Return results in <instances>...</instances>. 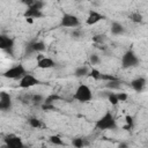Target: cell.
Instances as JSON below:
<instances>
[{
  "label": "cell",
  "instance_id": "6da1fadb",
  "mask_svg": "<svg viewBox=\"0 0 148 148\" xmlns=\"http://www.w3.org/2000/svg\"><path fill=\"white\" fill-rule=\"evenodd\" d=\"M95 127L101 131H106V130H116L117 128V121L111 113V111H106L98 120L95 123Z\"/></svg>",
  "mask_w": 148,
  "mask_h": 148
},
{
  "label": "cell",
  "instance_id": "7a4b0ae2",
  "mask_svg": "<svg viewBox=\"0 0 148 148\" xmlns=\"http://www.w3.org/2000/svg\"><path fill=\"white\" fill-rule=\"evenodd\" d=\"M73 98L81 103H88L92 99V92L87 84L82 83L76 88V90L73 95Z\"/></svg>",
  "mask_w": 148,
  "mask_h": 148
},
{
  "label": "cell",
  "instance_id": "3957f363",
  "mask_svg": "<svg viewBox=\"0 0 148 148\" xmlns=\"http://www.w3.org/2000/svg\"><path fill=\"white\" fill-rule=\"evenodd\" d=\"M140 62L138 56L132 51L128 50L124 53V56L121 57V66L123 68H131V67H135L138 66Z\"/></svg>",
  "mask_w": 148,
  "mask_h": 148
},
{
  "label": "cell",
  "instance_id": "277c9868",
  "mask_svg": "<svg viewBox=\"0 0 148 148\" xmlns=\"http://www.w3.org/2000/svg\"><path fill=\"white\" fill-rule=\"evenodd\" d=\"M25 74H27V71L23 67V65H15V66L10 67L9 69H7L2 75L7 79H12V80L20 79L21 80Z\"/></svg>",
  "mask_w": 148,
  "mask_h": 148
},
{
  "label": "cell",
  "instance_id": "5b68a950",
  "mask_svg": "<svg viewBox=\"0 0 148 148\" xmlns=\"http://www.w3.org/2000/svg\"><path fill=\"white\" fill-rule=\"evenodd\" d=\"M80 25V20L73 14H64L60 18V27L64 28H76Z\"/></svg>",
  "mask_w": 148,
  "mask_h": 148
},
{
  "label": "cell",
  "instance_id": "8992f818",
  "mask_svg": "<svg viewBox=\"0 0 148 148\" xmlns=\"http://www.w3.org/2000/svg\"><path fill=\"white\" fill-rule=\"evenodd\" d=\"M0 49L9 56H14V39L7 35H0Z\"/></svg>",
  "mask_w": 148,
  "mask_h": 148
},
{
  "label": "cell",
  "instance_id": "52a82bcc",
  "mask_svg": "<svg viewBox=\"0 0 148 148\" xmlns=\"http://www.w3.org/2000/svg\"><path fill=\"white\" fill-rule=\"evenodd\" d=\"M46 49V45L43 40H32L30 43L27 44L25 46V54L29 56L31 53H40V52H44Z\"/></svg>",
  "mask_w": 148,
  "mask_h": 148
},
{
  "label": "cell",
  "instance_id": "ba28073f",
  "mask_svg": "<svg viewBox=\"0 0 148 148\" xmlns=\"http://www.w3.org/2000/svg\"><path fill=\"white\" fill-rule=\"evenodd\" d=\"M6 148H24V143L22 139L15 134H8L3 139Z\"/></svg>",
  "mask_w": 148,
  "mask_h": 148
},
{
  "label": "cell",
  "instance_id": "9c48e42d",
  "mask_svg": "<svg viewBox=\"0 0 148 148\" xmlns=\"http://www.w3.org/2000/svg\"><path fill=\"white\" fill-rule=\"evenodd\" d=\"M39 80L37 77H35L32 74H29L27 73L21 80H20V83H18V87L22 88V89H28V88H31L36 84H39Z\"/></svg>",
  "mask_w": 148,
  "mask_h": 148
},
{
  "label": "cell",
  "instance_id": "30bf717a",
  "mask_svg": "<svg viewBox=\"0 0 148 148\" xmlns=\"http://www.w3.org/2000/svg\"><path fill=\"white\" fill-rule=\"evenodd\" d=\"M56 66V62L50 57H44L43 54H39L37 57V67L40 69H49Z\"/></svg>",
  "mask_w": 148,
  "mask_h": 148
},
{
  "label": "cell",
  "instance_id": "8fae6325",
  "mask_svg": "<svg viewBox=\"0 0 148 148\" xmlns=\"http://www.w3.org/2000/svg\"><path fill=\"white\" fill-rule=\"evenodd\" d=\"M105 18V16L103 15V14H101V13H98L97 10H89V13H88V17L86 18V24L87 25H94V24H96V23H98L99 21H102V20H104Z\"/></svg>",
  "mask_w": 148,
  "mask_h": 148
},
{
  "label": "cell",
  "instance_id": "7c38bea8",
  "mask_svg": "<svg viewBox=\"0 0 148 148\" xmlns=\"http://www.w3.org/2000/svg\"><path fill=\"white\" fill-rule=\"evenodd\" d=\"M0 109L2 111H9L12 109V97L8 92H0Z\"/></svg>",
  "mask_w": 148,
  "mask_h": 148
},
{
  "label": "cell",
  "instance_id": "4fadbf2b",
  "mask_svg": "<svg viewBox=\"0 0 148 148\" xmlns=\"http://www.w3.org/2000/svg\"><path fill=\"white\" fill-rule=\"evenodd\" d=\"M146 83H147L146 79L142 77V76H139V77H136V79H134V80L131 81V87H132V89H133L134 91L140 92V91L143 90Z\"/></svg>",
  "mask_w": 148,
  "mask_h": 148
},
{
  "label": "cell",
  "instance_id": "5bb4252c",
  "mask_svg": "<svg viewBox=\"0 0 148 148\" xmlns=\"http://www.w3.org/2000/svg\"><path fill=\"white\" fill-rule=\"evenodd\" d=\"M23 16H24L25 18H40V17L44 16V14H43L42 10H38V9H34V8L28 7V8L24 10Z\"/></svg>",
  "mask_w": 148,
  "mask_h": 148
},
{
  "label": "cell",
  "instance_id": "9a60e30c",
  "mask_svg": "<svg viewBox=\"0 0 148 148\" xmlns=\"http://www.w3.org/2000/svg\"><path fill=\"white\" fill-rule=\"evenodd\" d=\"M124 32H125V28L121 23H119L117 21H113L111 23V34L112 35L118 36V35H123Z\"/></svg>",
  "mask_w": 148,
  "mask_h": 148
},
{
  "label": "cell",
  "instance_id": "2e32d148",
  "mask_svg": "<svg viewBox=\"0 0 148 148\" xmlns=\"http://www.w3.org/2000/svg\"><path fill=\"white\" fill-rule=\"evenodd\" d=\"M72 145L75 147V148H83L86 146L89 145V142L84 139V138H74L72 140Z\"/></svg>",
  "mask_w": 148,
  "mask_h": 148
},
{
  "label": "cell",
  "instance_id": "e0dca14e",
  "mask_svg": "<svg viewBox=\"0 0 148 148\" xmlns=\"http://www.w3.org/2000/svg\"><path fill=\"white\" fill-rule=\"evenodd\" d=\"M88 73H89V69H88L87 66H80V67H77V68L75 69L74 75H75L76 77H81V76H87Z\"/></svg>",
  "mask_w": 148,
  "mask_h": 148
},
{
  "label": "cell",
  "instance_id": "ac0fdd59",
  "mask_svg": "<svg viewBox=\"0 0 148 148\" xmlns=\"http://www.w3.org/2000/svg\"><path fill=\"white\" fill-rule=\"evenodd\" d=\"M105 87H106L108 89H110L111 91H112V90H118V89H120V80L106 82V83H105Z\"/></svg>",
  "mask_w": 148,
  "mask_h": 148
},
{
  "label": "cell",
  "instance_id": "d6986e66",
  "mask_svg": "<svg viewBox=\"0 0 148 148\" xmlns=\"http://www.w3.org/2000/svg\"><path fill=\"white\" fill-rule=\"evenodd\" d=\"M28 124H29L32 128H40V127L43 126L42 121H40L38 118H35V117L29 118V119H28Z\"/></svg>",
  "mask_w": 148,
  "mask_h": 148
},
{
  "label": "cell",
  "instance_id": "ffe728a7",
  "mask_svg": "<svg viewBox=\"0 0 148 148\" xmlns=\"http://www.w3.org/2000/svg\"><path fill=\"white\" fill-rule=\"evenodd\" d=\"M106 97H108V101L111 103V105H117V104L119 103V101H118V97H117V94H116V92L109 91V92H106Z\"/></svg>",
  "mask_w": 148,
  "mask_h": 148
},
{
  "label": "cell",
  "instance_id": "44dd1931",
  "mask_svg": "<svg viewBox=\"0 0 148 148\" xmlns=\"http://www.w3.org/2000/svg\"><path fill=\"white\" fill-rule=\"evenodd\" d=\"M125 121H126V125H125L123 128H124V130H126V131L132 130V128H133V126H134L133 117H132V116H130V114H127V116L125 117Z\"/></svg>",
  "mask_w": 148,
  "mask_h": 148
},
{
  "label": "cell",
  "instance_id": "7402d4cb",
  "mask_svg": "<svg viewBox=\"0 0 148 148\" xmlns=\"http://www.w3.org/2000/svg\"><path fill=\"white\" fill-rule=\"evenodd\" d=\"M58 99H60V96L59 95H57V94H51V95H49L47 97H45V99H44V104H53L56 101H58Z\"/></svg>",
  "mask_w": 148,
  "mask_h": 148
},
{
  "label": "cell",
  "instance_id": "603a6c76",
  "mask_svg": "<svg viewBox=\"0 0 148 148\" xmlns=\"http://www.w3.org/2000/svg\"><path fill=\"white\" fill-rule=\"evenodd\" d=\"M49 140H50V142L52 145H56V146H64L65 145L64 141H62V139L59 135H51L49 138Z\"/></svg>",
  "mask_w": 148,
  "mask_h": 148
},
{
  "label": "cell",
  "instance_id": "cb8c5ba5",
  "mask_svg": "<svg viewBox=\"0 0 148 148\" xmlns=\"http://www.w3.org/2000/svg\"><path fill=\"white\" fill-rule=\"evenodd\" d=\"M130 18H131V21H133L134 23H141L143 17H142V15H141L139 12H134V13L130 14Z\"/></svg>",
  "mask_w": 148,
  "mask_h": 148
},
{
  "label": "cell",
  "instance_id": "d4e9b609",
  "mask_svg": "<svg viewBox=\"0 0 148 148\" xmlns=\"http://www.w3.org/2000/svg\"><path fill=\"white\" fill-rule=\"evenodd\" d=\"M101 75H102V73H101L97 68H91V69L89 71V73H88L87 76H90V77H92L94 80H101Z\"/></svg>",
  "mask_w": 148,
  "mask_h": 148
},
{
  "label": "cell",
  "instance_id": "484cf974",
  "mask_svg": "<svg viewBox=\"0 0 148 148\" xmlns=\"http://www.w3.org/2000/svg\"><path fill=\"white\" fill-rule=\"evenodd\" d=\"M101 80H102V81H105V82H110V81H117V80H119V79H118L117 76H114V75H111V74H103V73H102Z\"/></svg>",
  "mask_w": 148,
  "mask_h": 148
},
{
  "label": "cell",
  "instance_id": "4316f807",
  "mask_svg": "<svg viewBox=\"0 0 148 148\" xmlns=\"http://www.w3.org/2000/svg\"><path fill=\"white\" fill-rule=\"evenodd\" d=\"M89 61H90V64H91V65H97V64L101 61V59H99V57H98L97 54L92 53V54L89 57Z\"/></svg>",
  "mask_w": 148,
  "mask_h": 148
},
{
  "label": "cell",
  "instance_id": "83f0119b",
  "mask_svg": "<svg viewBox=\"0 0 148 148\" xmlns=\"http://www.w3.org/2000/svg\"><path fill=\"white\" fill-rule=\"evenodd\" d=\"M104 40H105V36H104V35H96V36L92 37V42H94V43L102 44Z\"/></svg>",
  "mask_w": 148,
  "mask_h": 148
},
{
  "label": "cell",
  "instance_id": "f1b7e54d",
  "mask_svg": "<svg viewBox=\"0 0 148 148\" xmlns=\"http://www.w3.org/2000/svg\"><path fill=\"white\" fill-rule=\"evenodd\" d=\"M117 97L119 102H126L128 98V95L126 92H117Z\"/></svg>",
  "mask_w": 148,
  "mask_h": 148
},
{
  "label": "cell",
  "instance_id": "f546056e",
  "mask_svg": "<svg viewBox=\"0 0 148 148\" xmlns=\"http://www.w3.org/2000/svg\"><path fill=\"white\" fill-rule=\"evenodd\" d=\"M44 97L42 96V95H34L32 96V102H35V103H40V102H44Z\"/></svg>",
  "mask_w": 148,
  "mask_h": 148
},
{
  "label": "cell",
  "instance_id": "4dcf8cb0",
  "mask_svg": "<svg viewBox=\"0 0 148 148\" xmlns=\"http://www.w3.org/2000/svg\"><path fill=\"white\" fill-rule=\"evenodd\" d=\"M42 109L44 110V111H50V110H54L56 109V106L53 105V104H42Z\"/></svg>",
  "mask_w": 148,
  "mask_h": 148
},
{
  "label": "cell",
  "instance_id": "1f68e13d",
  "mask_svg": "<svg viewBox=\"0 0 148 148\" xmlns=\"http://www.w3.org/2000/svg\"><path fill=\"white\" fill-rule=\"evenodd\" d=\"M72 36H73V37H76V38L80 37V36H81V30H79V29H74V31L72 32Z\"/></svg>",
  "mask_w": 148,
  "mask_h": 148
},
{
  "label": "cell",
  "instance_id": "d6a6232c",
  "mask_svg": "<svg viewBox=\"0 0 148 148\" xmlns=\"http://www.w3.org/2000/svg\"><path fill=\"white\" fill-rule=\"evenodd\" d=\"M117 148H130V147H128V143H127V142L121 141V142L118 143V147H117Z\"/></svg>",
  "mask_w": 148,
  "mask_h": 148
},
{
  "label": "cell",
  "instance_id": "836d02e7",
  "mask_svg": "<svg viewBox=\"0 0 148 148\" xmlns=\"http://www.w3.org/2000/svg\"><path fill=\"white\" fill-rule=\"evenodd\" d=\"M27 20V22H29V23H32V18H25Z\"/></svg>",
  "mask_w": 148,
  "mask_h": 148
},
{
  "label": "cell",
  "instance_id": "e575fe53",
  "mask_svg": "<svg viewBox=\"0 0 148 148\" xmlns=\"http://www.w3.org/2000/svg\"><path fill=\"white\" fill-rule=\"evenodd\" d=\"M42 148H44V147H42Z\"/></svg>",
  "mask_w": 148,
  "mask_h": 148
}]
</instances>
